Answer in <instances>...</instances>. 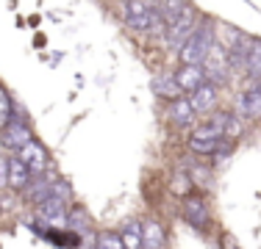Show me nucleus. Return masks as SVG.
<instances>
[{
  "mask_svg": "<svg viewBox=\"0 0 261 249\" xmlns=\"http://www.w3.org/2000/svg\"><path fill=\"white\" fill-rule=\"evenodd\" d=\"M214 45H217V25L211 17H200V25L195 28V34L178 47V61H181V64H197L200 67Z\"/></svg>",
  "mask_w": 261,
  "mask_h": 249,
  "instance_id": "nucleus-1",
  "label": "nucleus"
},
{
  "mask_svg": "<svg viewBox=\"0 0 261 249\" xmlns=\"http://www.w3.org/2000/svg\"><path fill=\"white\" fill-rule=\"evenodd\" d=\"M181 219L189 224L197 233H208L211 224H214V216H211V205L208 199L200 194V191H192L181 199Z\"/></svg>",
  "mask_w": 261,
  "mask_h": 249,
  "instance_id": "nucleus-2",
  "label": "nucleus"
},
{
  "mask_svg": "<svg viewBox=\"0 0 261 249\" xmlns=\"http://www.w3.org/2000/svg\"><path fill=\"white\" fill-rule=\"evenodd\" d=\"M197 25H200V14L195 11V6L184 9L181 14L175 17V20L167 25V30H164V42H167V47L175 50V53H178V47H181L184 42L189 39L192 34H195Z\"/></svg>",
  "mask_w": 261,
  "mask_h": 249,
  "instance_id": "nucleus-3",
  "label": "nucleus"
},
{
  "mask_svg": "<svg viewBox=\"0 0 261 249\" xmlns=\"http://www.w3.org/2000/svg\"><path fill=\"white\" fill-rule=\"evenodd\" d=\"M203 72H206V80L208 83H214V86H225L228 80H231V61H228V50L222 42H217L214 47L208 50V55H206V61H203Z\"/></svg>",
  "mask_w": 261,
  "mask_h": 249,
  "instance_id": "nucleus-4",
  "label": "nucleus"
},
{
  "mask_svg": "<svg viewBox=\"0 0 261 249\" xmlns=\"http://www.w3.org/2000/svg\"><path fill=\"white\" fill-rule=\"evenodd\" d=\"M70 205L67 199L59 197H47L42 205H36L34 213H36V224L47 230H67V216H70Z\"/></svg>",
  "mask_w": 261,
  "mask_h": 249,
  "instance_id": "nucleus-5",
  "label": "nucleus"
},
{
  "mask_svg": "<svg viewBox=\"0 0 261 249\" xmlns=\"http://www.w3.org/2000/svg\"><path fill=\"white\" fill-rule=\"evenodd\" d=\"M28 141H34V130H31L25 116H14L9 124L0 128V147L9 152H20Z\"/></svg>",
  "mask_w": 261,
  "mask_h": 249,
  "instance_id": "nucleus-6",
  "label": "nucleus"
},
{
  "mask_svg": "<svg viewBox=\"0 0 261 249\" xmlns=\"http://www.w3.org/2000/svg\"><path fill=\"white\" fill-rule=\"evenodd\" d=\"M239 119L247 122H258L261 119V80H250L245 89L236 95V111Z\"/></svg>",
  "mask_w": 261,
  "mask_h": 249,
  "instance_id": "nucleus-7",
  "label": "nucleus"
},
{
  "mask_svg": "<svg viewBox=\"0 0 261 249\" xmlns=\"http://www.w3.org/2000/svg\"><path fill=\"white\" fill-rule=\"evenodd\" d=\"M31 180H34V172L20 161V155L11 152L9 158H6V185H9V191L22 194V191L31 185Z\"/></svg>",
  "mask_w": 261,
  "mask_h": 249,
  "instance_id": "nucleus-8",
  "label": "nucleus"
},
{
  "mask_svg": "<svg viewBox=\"0 0 261 249\" xmlns=\"http://www.w3.org/2000/svg\"><path fill=\"white\" fill-rule=\"evenodd\" d=\"M14 155H20V161L28 166L31 172H34V177H39V174H47L50 172V155H47V149L39 144V141H28L25 147L20 149V152H14Z\"/></svg>",
  "mask_w": 261,
  "mask_h": 249,
  "instance_id": "nucleus-9",
  "label": "nucleus"
},
{
  "mask_svg": "<svg viewBox=\"0 0 261 249\" xmlns=\"http://www.w3.org/2000/svg\"><path fill=\"white\" fill-rule=\"evenodd\" d=\"M189 97V103H192V108H195V114L197 116H203V114H214L217 111V103H220V86H214V83H203V86H197L192 95H186Z\"/></svg>",
  "mask_w": 261,
  "mask_h": 249,
  "instance_id": "nucleus-10",
  "label": "nucleus"
},
{
  "mask_svg": "<svg viewBox=\"0 0 261 249\" xmlns=\"http://www.w3.org/2000/svg\"><path fill=\"white\" fill-rule=\"evenodd\" d=\"M250 42H253V36H245V34H239V30H231V45H225V50H228V61H231L233 72H242L247 67Z\"/></svg>",
  "mask_w": 261,
  "mask_h": 249,
  "instance_id": "nucleus-11",
  "label": "nucleus"
},
{
  "mask_svg": "<svg viewBox=\"0 0 261 249\" xmlns=\"http://www.w3.org/2000/svg\"><path fill=\"white\" fill-rule=\"evenodd\" d=\"M172 78H175L178 86H181L184 95H192L197 86L206 83V72H203V67H197V64H181L175 72H172Z\"/></svg>",
  "mask_w": 261,
  "mask_h": 249,
  "instance_id": "nucleus-12",
  "label": "nucleus"
},
{
  "mask_svg": "<svg viewBox=\"0 0 261 249\" xmlns=\"http://www.w3.org/2000/svg\"><path fill=\"white\" fill-rule=\"evenodd\" d=\"M167 119H170L175 128H192L197 119V114H195V108H192V103H189V97H178V100H172L170 103V108H167Z\"/></svg>",
  "mask_w": 261,
  "mask_h": 249,
  "instance_id": "nucleus-13",
  "label": "nucleus"
},
{
  "mask_svg": "<svg viewBox=\"0 0 261 249\" xmlns=\"http://www.w3.org/2000/svg\"><path fill=\"white\" fill-rule=\"evenodd\" d=\"M142 249H167V230L156 219L142 222Z\"/></svg>",
  "mask_w": 261,
  "mask_h": 249,
  "instance_id": "nucleus-14",
  "label": "nucleus"
},
{
  "mask_svg": "<svg viewBox=\"0 0 261 249\" xmlns=\"http://www.w3.org/2000/svg\"><path fill=\"white\" fill-rule=\"evenodd\" d=\"M50 180H53V174H39V177H34V180H31V185L22 191V199H25L31 208L42 205L47 197H50Z\"/></svg>",
  "mask_w": 261,
  "mask_h": 249,
  "instance_id": "nucleus-15",
  "label": "nucleus"
},
{
  "mask_svg": "<svg viewBox=\"0 0 261 249\" xmlns=\"http://www.w3.org/2000/svg\"><path fill=\"white\" fill-rule=\"evenodd\" d=\"M186 174H189L195 191H211L214 189V169L206 166L203 161H192V164L186 166Z\"/></svg>",
  "mask_w": 261,
  "mask_h": 249,
  "instance_id": "nucleus-16",
  "label": "nucleus"
},
{
  "mask_svg": "<svg viewBox=\"0 0 261 249\" xmlns=\"http://www.w3.org/2000/svg\"><path fill=\"white\" fill-rule=\"evenodd\" d=\"M150 89H153V95L161 97V100H178V97H184V91H181V86L175 83V78H172L170 72H161L156 75V78L150 80Z\"/></svg>",
  "mask_w": 261,
  "mask_h": 249,
  "instance_id": "nucleus-17",
  "label": "nucleus"
},
{
  "mask_svg": "<svg viewBox=\"0 0 261 249\" xmlns=\"http://www.w3.org/2000/svg\"><path fill=\"white\" fill-rule=\"evenodd\" d=\"M120 241L125 249H142V222L139 219H125L117 227Z\"/></svg>",
  "mask_w": 261,
  "mask_h": 249,
  "instance_id": "nucleus-18",
  "label": "nucleus"
},
{
  "mask_svg": "<svg viewBox=\"0 0 261 249\" xmlns=\"http://www.w3.org/2000/svg\"><path fill=\"white\" fill-rule=\"evenodd\" d=\"M245 75L250 80H261V39H258V36H253V42H250V53H247Z\"/></svg>",
  "mask_w": 261,
  "mask_h": 249,
  "instance_id": "nucleus-19",
  "label": "nucleus"
},
{
  "mask_svg": "<svg viewBox=\"0 0 261 249\" xmlns=\"http://www.w3.org/2000/svg\"><path fill=\"white\" fill-rule=\"evenodd\" d=\"M189 0H161V6H159V14H161V20H164L167 25H170L172 20H175L178 14H181L184 9H189Z\"/></svg>",
  "mask_w": 261,
  "mask_h": 249,
  "instance_id": "nucleus-20",
  "label": "nucleus"
},
{
  "mask_svg": "<svg viewBox=\"0 0 261 249\" xmlns=\"http://www.w3.org/2000/svg\"><path fill=\"white\" fill-rule=\"evenodd\" d=\"M17 116V105H14V100H11V95L0 86V128L3 124H9L11 119Z\"/></svg>",
  "mask_w": 261,
  "mask_h": 249,
  "instance_id": "nucleus-21",
  "label": "nucleus"
},
{
  "mask_svg": "<svg viewBox=\"0 0 261 249\" xmlns=\"http://www.w3.org/2000/svg\"><path fill=\"white\" fill-rule=\"evenodd\" d=\"M95 249H125L120 241V233L117 230H100L95 241Z\"/></svg>",
  "mask_w": 261,
  "mask_h": 249,
  "instance_id": "nucleus-22",
  "label": "nucleus"
},
{
  "mask_svg": "<svg viewBox=\"0 0 261 249\" xmlns=\"http://www.w3.org/2000/svg\"><path fill=\"white\" fill-rule=\"evenodd\" d=\"M242 133H245V119H239L236 114H231V111H225V139H242Z\"/></svg>",
  "mask_w": 261,
  "mask_h": 249,
  "instance_id": "nucleus-23",
  "label": "nucleus"
},
{
  "mask_svg": "<svg viewBox=\"0 0 261 249\" xmlns=\"http://www.w3.org/2000/svg\"><path fill=\"white\" fill-rule=\"evenodd\" d=\"M220 249H239V244H236V238L233 235H222V244Z\"/></svg>",
  "mask_w": 261,
  "mask_h": 249,
  "instance_id": "nucleus-24",
  "label": "nucleus"
},
{
  "mask_svg": "<svg viewBox=\"0 0 261 249\" xmlns=\"http://www.w3.org/2000/svg\"><path fill=\"white\" fill-rule=\"evenodd\" d=\"M3 189H9V185H6V158L0 155V191Z\"/></svg>",
  "mask_w": 261,
  "mask_h": 249,
  "instance_id": "nucleus-25",
  "label": "nucleus"
},
{
  "mask_svg": "<svg viewBox=\"0 0 261 249\" xmlns=\"http://www.w3.org/2000/svg\"><path fill=\"white\" fill-rule=\"evenodd\" d=\"M145 3H147V6H153V9H159V6H161V0H145Z\"/></svg>",
  "mask_w": 261,
  "mask_h": 249,
  "instance_id": "nucleus-26",
  "label": "nucleus"
},
{
  "mask_svg": "<svg viewBox=\"0 0 261 249\" xmlns=\"http://www.w3.org/2000/svg\"><path fill=\"white\" fill-rule=\"evenodd\" d=\"M0 213H3V210H0Z\"/></svg>",
  "mask_w": 261,
  "mask_h": 249,
  "instance_id": "nucleus-27",
  "label": "nucleus"
}]
</instances>
